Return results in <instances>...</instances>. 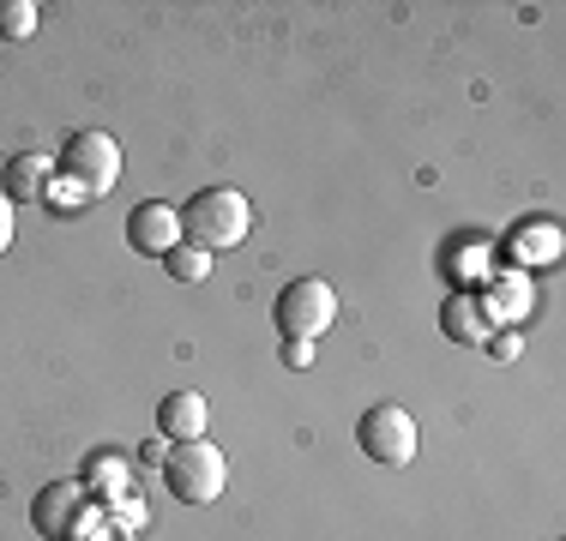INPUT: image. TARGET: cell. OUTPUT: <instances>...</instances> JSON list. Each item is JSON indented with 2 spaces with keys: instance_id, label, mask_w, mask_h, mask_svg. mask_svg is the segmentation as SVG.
<instances>
[{
  "instance_id": "1",
  "label": "cell",
  "mask_w": 566,
  "mask_h": 541,
  "mask_svg": "<svg viewBox=\"0 0 566 541\" xmlns=\"http://www.w3.org/2000/svg\"><path fill=\"white\" fill-rule=\"evenodd\" d=\"M253 229V205L235 193V187H206V193L187 199L181 211V235L206 253H223V247H241V235Z\"/></svg>"
},
{
  "instance_id": "2",
  "label": "cell",
  "mask_w": 566,
  "mask_h": 541,
  "mask_svg": "<svg viewBox=\"0 0 566 541\" xmlns=\"http://www.w3.org/2000/svg\"><path fill=\"white\" fill-rule=\"evenodd\" d=\"M55 174H61L66 187H73L78 199H97V193H109V187L120 181V145H115L103 127H85V132H73V139L61 145V157H55Z\"/></svg>"
},
{
  "instance_id": "3",
  "label": "cell",
  "mask_w": 566,
  "mask_h": 541,
  "mask_svg": "<svg viewBox=\"0 0 566 541\" xmlns=\"http://www.w3.org/2000/svg\"><path fill=\"white\" fill-rule=\"evenodd\" d=\"M164 481H169V494L181 499V506H211V499L223 494V481H229V464H223L218 445L187 439L164 457Z\"/></svg>"
},
{
  "instance_id": "4",
  "label": "cell",
  "mask_w": 566,
  "mask_h": 541,
  "mask_svg": "<svg viewBox=\"0 0 566 541\" xmlns=\"http://www.w3.org/2000/svg\"><path fill=\"white\" fill-rule=\"evenodd\" d=\"M272 319H277L283 343H314V337L338 319V295H332V283H319V277H295L290 289L277 295Z\"/></svg>"
},
{
  "instance_id": "5",
  "label": "cell",
  "mask_w": 566,
  "mask_h": 541,
  "mask_svg": "<svg viewBox=\"0 0 566 541\" xmlns=\"http://www.w3.org/2000/svg\"><path fill=\"white\" fill-rule=\"evenodd\" d=\"M356 445H361L368 464L403 469L416 457V415L403 410V403H374V410H361V422H356Z\"/></svg>"
},
{
  "instance_id": "6",
  "label": "cell",
  "mask_w": 566,
  "mask_h": 541,
  "mask_svg": "<svg viewBox=\"0 0 566 541\" xmlns=\"http://www.w3.org/2000/svg\"><path fill=\"white\" fill-rule=\"evenodd\" d=\"M127 247L164 259L169 247H181V211L164 205V199H145V205H133V216H127Z\"/></svg>"
},
{
  "instance_id": "7",
  "label": "cell",
  "mask_w": 566,
  "mask_h": 541,
  "mask_svg": "<svg viewBox=\"0 0 566 541\" xmlns=\"http://www.w3.org/2000/svg\"><path fill=\"white\" fill-rule=\"evenodd\" d=\"M91 511V487L85 481H55V487H43V494H36V506H31V523L43 535H73L78 530V518H85Z\"/></svg>"
},
{
  "instance_id": "8",
  "label": "cell",
  "mask_w": 566,
  "mask_h": 541,
  "mask_svg": "<svg viewBox=\"0 0 566 541\" xmlns=\"http://www.w3.org/2000/svg\"><path fill=\"white\" fill-rule=\"evenodd\" d=\"M49 187H55V162L43 151H19L0 169V193H7L12 205H36V199H49Z\"/></svg>"
},
{
  "instance_id": "9",
  "label": "cell",
  "mask_w": 566,
  "mask_h": 541,
  "mask_svg": "<svg viewBox=\"0 0 566 541\" xmlns=\"http://www.w3.org/2000/svg\"><path fill=\"white\" fill-rule=\"evenodd\" d=\"M157 433L175 445L206 439V397H199V391H169V397L157 403Z\"/></svg>"
},
{
  "instance_id": "10",
  "label": "cell",
  "mask_w": 566,
  "mask_h": 541,
  "mask_svg": "<svg viewBox=\"0 0 566 541\" xmlns=\"http://www.w3.org/2000/svg\"><path fill=\"white\" fill-rule=\"evenodd\" d=\"M440 331H447L452 343H489L494 337L489 301H476V295H452V301L440 307Z\"/></svg>"
},
{
  "instance_id": "11",
  "label": "cell",
  "mask_w": 566,
  "mask_h": 541,
  "mask_svg": "<svg viewBox=\"0 0 566 541\" xmlns=\"http://www.w3.org/2000/svg\"><path fill=\"white\" fill-rule=\"evenodd\" d=\"M506 253H512V265H555L560 259V229L555 223H518Z\"/></svg>"
},
{
  "instance_id": "12",
  "label": "cell",
  "mask_w": 566,
  "mask_h": 541,
  "mask_svg": "<svg viewBox=\"0 0 566 541\" xmlns=\"http://www.w3.org/2000/svg\"><path fill=\"white\" fill-rule=\"evenodd\" d=\"M164 270H169L175 283H206V277H211V253L193 247V241H181V247L164 253Z\"/></svg>"
},
{
  "instance_id": "13",
  "label": "cell",
  "mask_w": 566,
  "mask_h": 541,
  "mask_svg": "<svg viewBox=\"0 0 566 541\" xmlns=\"http://www.w3.org/2000/svg\"><path fill=\"white\" fill-rule=\"evenodd\" d=\"M36 24H43V7H36V0H0V36H7V43L36 36Z\"/></svg>"
},
{
  "instance_id": "14",
  "label": "cell",
  "mask_w": 566,
  "mask_h": 541,
  "mask_svg": "<svg viewBox=\"0 0 566 541\" xmlns=\"http://www.w3.org/2000/svg\"><path fill=\"white\" fill-rule=\"evenodd\" d=\"M85 487H97V494H120V487H127V464H120L115 452H91L85 457Z\"/></svg>"
},
{
  "instance_id": "15",
  "label": "cell",
  "mask_w": 566,
  "mask_h": 541,
  "mask_svg": "<svg viewBox=\"0 0 566 541\" xmlns=\"http://www.w3.org/2000/svg\"><path fill=\"white\" fill-rule=\"evenodd\" d=\"M494 301H501V314H506V319H518L524 307H531V289H524L518 277H506V283H501V295H494Z\"/></svg>"
},
{
  "instance_id": "16",
  "label": "cell",
  "mask_w": 566,
  "mask_h": 541,
  "mask_svg": "<svg viewBox=\"0 0 566 541\" xmlns=\"http://www.w3.org/2000/svg\"><path fill=\"white\" fill-rule=\"evenodd\" d=\"M314 361V343H283V368H307Z\"/></svg>"
},
{
  "instance_id": "17",
  "label": "cell",
  "mask_w": 566,
  "mask_h": 541,
  "mask_svg": "<svg viewBox=\"0 0 566 541\" xmlns=\"http://www.w3.org/2000/svg\"><path fill=\"white\" fill-rule=\"evenodd\" d=\"M7 247H12V199L0 193V253H7Z\"/></svg>"
},
{
  "instance_id": "18",
  "label": "cell",
  "mask_w": 566,
  "mask_h": 541,
  "mask_svg": "<svg viewBox=\"0 0 566 541\" xmlns=\"http://www.w3.org/2000/svg\"><path fill=\"white\" fill-rule=\"evenodd\" d=\"M489 343H494V356H501V361H512V356H518V337H512V331H501V337H489Z\"/></svg>"
},
{
  "instance_id": "19",
  "label": "cell",
  "mask_w": 566,
  "mask_h": 541,
  "mask_svg": "<svg viewBox=\"0 0 566 541\" xmlns=\"http://www.w3.org/2000/svg\"><path fill=\"white\" fill-rule=\"evenodd\" d=\"M164 457H169L164 439H145V445H139V464H164Z\"/></svg>"
}]
</instances>
